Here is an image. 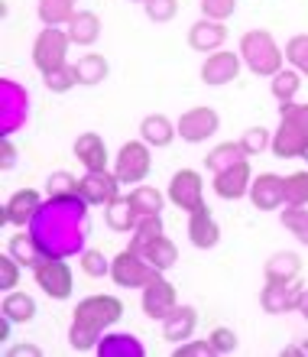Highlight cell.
Returning <instances> with one entry per match:
<instances>
[{"instance_id":"cell-1","label":"cell","mask_w":308,"mask_h":357,"mask_svg":"<svg viewBox=\"0 0 308 357\" xmlns=\"http://www.w3.org/2000/svg\"><path fill=\"white\" fill-rule=\"evenodd\" d=\"M88 202L82 195H59L46 198L39 211L29 221V234L36 247L46 257H75L84 254V241H88Z\"/></svg>"},{"instance_id":"cell-2","label":"cell","mask_w":308,"mask_h":357,"mask_svg":"<svg viewBox=\"0 0 308 357\" xmlns=\"http://www.w3.org/2000/svg\"><path fill=\"white\" fill-rule=\"evenodd\" d=\"M240 59L247 62L253 75H276L282 68V59L286 52H279L276 46V39L266 33V29H250V33H243L240 39Z\"/></svg>"},{"instance_id":"cell-3","label":"cell","mask_w":308,"mask_h":357,"mask_svg":"<svg viewBox=\"0 0 308 357\" xmlns=\"http://www.w3.org/2000/svg\"><path fill=\"white\" fill-rule=\"evenodd\" d=\"M29 121V94L13 78H0V137L23 130Z\"/></svg>"},{"instance_id":"cell-4","label":"cell","mask_w":308,"mask_h":357,"mask_svg":"<svg viewBox=\"0 0 308 357\" xmlns=\"http://www.w3.org/2000/svg\"><path fill=\"white\" fill-rule=\"evenodd\" d=\"M33 276H36L39 289L56 302L68 299L72 289H75V276H72V266L66 264V257H43V260L33 266Z\"/></svg>"},{"instance_id":"cell-5","label":"cell","mask_w":308,"mask_h":357,"mask_svg":"<svg viewBox=\"0 0 308 357\" xmlns=\"http://www.w3.org/2000/svg\"><path fill=\"white\" fill-rule=\"evenodd\" d=\"M68 46H72V39H68L66 29L46 26L36 36V43H33V66H36L43 75L52 72V68H62L66 66V56H68Z\"/></svg>"},{"instance_id":"cell-6","label":"cell","mask_w":308,"mask_h":357,"mask_svg":"<svg viewBox=\"0 0 308 357\" xmlns=\"http://www.w3.org/2000/svg\"><path fill=\"white\" fill-rule=\"evenodd\" d=\"M156 276H159V270H153L130 247L121 250V254L111 260V280L117 282V286H123V289H143V286H150Z\"/></svg>"},{"instance_id":"cell-7","label":"cell","mask_w":308,"mask_h":357,"mask_svg":"<svg viewBox=\"0 0 308 357\" xmlns=\"http://www.w3.org/2000/svg\"><path fill=\"white\" fill-rule=\"evenodd\" d=\"M123 315V302L117 296H88L75 305V321L82 325H91V328L104 331L111 328L114 321H121Z\"/></svg>"},{"instance_id":"cell-8","label":"cell","mask_w":308,"mask_h":357,"mask_svg":"<svg viewBox=\"0 0 308 357\" xmlns=\"http://www.w3.org/2000/svg\"><path fill=\"white\" fill-rule=\"evenodd\" d=\"M153 169V156H150V143L143 140H130L123 143L121 153H117V178H121L123 185H133V182H143V178L150 176Z\"/></svg>"},{"instance_id":"cell-9","label":"cell","mask_w":308,"mask_h":357,"mask_svg":"<svg viewBox=\"0 0 308 357\" xmlns=\"http://www.w3.org/2000/svg\"><path fill=\"white\" fill-rule=\"evenodd\" d=\"M117 188H121L117 172L84 169L82 182H78V195H82L88 205H107V202H114V198H117Z\"/></svg>"},{"instance_id":"cell-10","label":"cell","mask_w":308,"mask_h":357,"mask_svg":"<svg viewBox=\"0 0 308 357\" xmlns=\"http://www.w3.org/2000/svg\"><path fill=\"white\" fill-rule=\"evenodd\" d=\"M169 198H172L176 208H182V211H195L198 205H205L201 176H198L195 169H178L176 176L169 178Z\"/></svg>"},{"instance_id":"cell-11","label":"cell","mask_w":308,"mask_h":357,"mask_svg":"<svg viewBox=\"0 0 308 357\" xmlns=\"http://www.w3.org/2000/svg\"><path fill=\"white\" fill-rule=\"evenodd\" d=\"M176 127H178V137L185 143H201L208 137H215L221 121H217V111H211V107H192V111H185L178 117Z\"/></svg>"},{"instance_id":"cell-12","label":"cell","mask_w":308,"mask_h":357,"mask_svg":"<svg viewBox=\"0 0 308 357\" xmlns=\"http://www.w3.org/2000/svg\"><path fill=\"white\" fill-rule=\"evenodd\" d=\"M140 305H143V315H146V319L162 321L169 312L178 305V302H176V286H172L169 280H162V276H156L150 286H143Z\"/></svg>"},{"instance_id":"cell-13","label":"cell","mask_w":308,"mask_h":357,"mask_svg":"<svg viewBox=\"0 0 308 357\" xmlns=\"http://www.w3.org/2000/svg\"><path fill=\"white\" fill-rule=\"evenodd\" d=\"M43 205V195H39L36 188H20L13 195L7 198V205L0 211V225H17V227H29L33 215L39 211Z\"/></svg>"},{"instance_id":"cell-14","label":"cell","mask_w":308,"mask_h":357,"mask_svg":"<svg viewBox=\"0 0 308 357\" xmlns=\"http://www.w3.org/2000/svg\"><path fill=\"white\" fill-rule=\"evenodd\" d=\"M302 292H305V286H299V282H266L260 292V305L270 315H282V312L299 309Z\"/></svg>"},{"instance_id":"cell-15","label":"cell","mask_w":308,"mask_h":357,"mask_svg":"<svg viewBox=\"0 0 308 357\" xmlns=\"http://www.w3.org/2000/svg\"><path fill=\"white\" fill-rule=\"evenodd\" d=\"M215 192L224 202H237V198H243V195H250V185H253V176H250V162L243 160V162H237V166H231V169H221V172H215Z\"/></svg>"},{"instance_id":"cell-16","label":"cell","mask_w":308,"mask_h":357,"mask_svg":"<svg viewBox=\"0 0 308 357\" xmlns=\"http://www.w3.org/2000/svg\"><path fill=\"white\" fill-rule=\"evenodd\" d=\"M188 241H192L198 250H211V247L221 241V227H217V221L208 205H198L195 211H188Z\"/></svg>"},{"instance_id":"cell-17","label":"cell","mask_w":308,"mask_h":357,"mask_svg":"<svg viewBox=\"0 0 308 357\" xmlns=\"http://www.w3.org/2000/svg\"><path fill=\"white\" fill-rule=\"evenodd\" d=\"M237 75H240V56L237 52H211L208 62L201 66V82L211 88L231 85Z\"/></svg>"},{"instance_id":"cell-18","label":"cell","mask_w":308,"mask_h":357,"mask_svg":"<svg viewBox=\"0 0 308 357\" xmlns=\"http://www.w3.org/2000/svg\"><path fill=\"white\" fill-rule=\"evenodd\" d=\"M224 39H227L224 20H208V17H201L195 26L188 29V46L195 49V52H217V49L224 46Z\"/></svg>"},{"instance_id":"cell-19","label":"cell","mask_w":308,"mask_h":357,"mask_svg":"<svg viewBox=\"0 0 308 357\" xmlns=\"http://www.w3.org/2000/svg\"><path fill=\"white\" fill-rule=\"evenodd\" d=\"M250 202H253V208H260V211H276L279 205H286L282 178L276 176V172H260L250 185Z\"/></svg>"},{"instance_id":"cell-20","label":"cell","mask_w":308,"mask_h":357,"mask_svg":"<svg viewBox=\"0 0 308 357\" xmlns=\"http://www.w3.org/2000/svg\"><path fill=\"white\" fill-rule=\"evenodd\" d=\"M130 250H137V254H140L143 260H146L153 270H159V273L172 270V266H176V260H178L176 244H172L166 234L153 237V241H146V244H130Z\"/></svg>"},{"instance_id":"cell-21","label":"cell","mask_w":308,"mask_h":357,"mask_svg":"<svg viewBox=\"0 0 308 357\" xmlns=\"http://www.w3.org/2000/svg\"><path fill=\"white\" fill-rule=\"evenodd\" d=\"M195 325H198L195 309H192V305H176V309L162 319V338L172 341V344H182V341L192 338Z\"/></svg>"},{"instance_id":"cell-22","label":"cell","mask_w":308,"mask_h":357,"mask_svg":"<svg viewBox=\"0 0 308 357\" xmlns=\"http://www.w3.org/2000/svg\"><path fill=\"white\" fill-rule=\"evenodd\" d=\"M279 160H295L308 153V140L302 137V130L289 121H279V130L272 133V146H270Z\"/></svg>"},{"instance_id":"cell-23","label":"cell","mask_w":308,"mask_h":357,"mask_svg":"<svg viewBox=\"0 0 308 357\" xmlns=\"http://www.w3.org/2000/svg\"><path fill=\"white\" fill-rule=\"evenodd\" d=\"M66 33L75 46H91V43H98V36H101V20H98V13H91V10H78L75 17L66 23Z\"/></svg>"},{"instance_id":"cell-24","label":"cell","mask_w":308,"mask_h":357,"mask_svg":"<svg viewBox=\"0 0 308 357\" xmlns=\"http://www.w3.org/2000/svg\"><path fill=\"white\" fill-rule=\"evenodd\" d=\"M176 133H178V127L169 121L166 114H146L140 121V137L150 146H169V143L176 140Z\"/></svg>"},{"instance_id":"cell-25","label":"cell","mask_w":308,"mask_h":357,"mask_svg":"<svg viewBox=\"0 0 308 357\" xmlns=\"http://www.w3.org/2000/svg\"><path fill=\"white\" fill-rule=\"evenodd\" d=\"M75 156L84 169H107V146L98 133H78Z\"/></svg>"},{"instance_id":"cell-26","label":"cell","mask_w":308,"mask_h":357,"mask_svg":"<svg viewBox=\"0 0 308 357\" xmlns=\"http://www.w3.org/2000/svg\"><path fill=\"white\" fill-rule=\"evenodd\" d=\"M263 273H266V282H295V276L302 273V260L292 250H279L266 260Z\"/></svg>"},{"instance_id":"cell-27","label":"cell","mask_w":308,"mask_h":357,"mask_svg":"<svg viewBox=\"0 0 308 357\" xmlns=\"http://www.w3.org/2000/svg\"><path fill=\"white\" fill-rule=\"evenodd\" d=\"M104 221H107V227L111 231H117V234H127V231H133L137 227V208L130 205V198L127 195H117L114 202H107V208H104Z\"/></svg>"},{"instance_id":"cell-28","label":"cell","mask_w":308,"mask_h":357,"mask_svg":"<svg viewBox=\"0 0 308 357\" xmlns=\"http://www.w3.org/2000/svg\"><path fill=\"white\" fill-rule=\"evenodd\" d=\"M0 312L7 315V319H13V325H26V321H33V315H36V299L29 296V292H3V302H0Z\"/></svg>"},{"instance_id":"cell-29","label":"cell","mask_w":308,"mask_h":357,"mask_svg":"<svg viewBox=\"0 0 308 357\" xmlns=\"http://www.w3.org/2000/svg\"><path fill=\"white\" fill-rule=\"evenodd\" d=\"M98 354L101 357H143L146 348L133 335H104L101 344H98Z\"/></svg>"},{"instance_id":"cell-30","label":"cell","mask_w":308,"mask_h":357,"mask_svg":"<svg viewBox=\"0 0 308 357\" xmlns=\"http://www.w3.org/2000/svg\"><path fill=\"white\" fill-rule=\"evenodd\" d=\"M75 72H78V85H101L104 78H107V72H111V66H107V59L101 56V52H88V56H82L75 62Z\"/></svg>"},{"instance_id":"cell-31","label":"cell","mask_w":308,"mask_h":357,"mask_svg":"<svg viewBox=\"0 0 308 357\" xmlns=\"http://www.w3.org/2000/svg\"><path fill=\"white\" fill-rule=\"evenodd\" d=\"M7 254L13 257V260H17L20 266H29V270H33V266L39 264V260H43V250H39L36 247V241H33V234H13L10 237V244H7Z\"/></svg>"},{"instance_id":"cell-32","label":"cell","mask_w":308,"mask_h":357,"mask_svg":"<svg viewBox=\"0 0 308 357\" xmlns=\"http://www.w3.org/2000/svg\"><path fill=\"white\" fill-rule=\"evenodd\" d=\"M78 0H39V20L46 23V26H62V23H68V20L78 13Z\"/></svg>"},{"instance_id":"cell-33","label":"cell","mask_w":308,"mask_h":357,"mask_svg":"<svg viewBox=\"0 0 308 357\" xmlns=\"http://www.w3.org/2000/svg\"><path fill=\"white\" fill-rule=\"evenodd\" d=\"M130 205L137 208V218H150V215H162V192L159 188H153V185H137L130 192Z\"/></svg>"},{"instance_id":"cell-34","label":"cell","mask_w":308,"mask_h":357,"mask_svg":"<svg viewBox=\"0 0 308 357\" xmlns=\"http://www.w3.org/2000/svg\"><path fill=\"white\" fill-rule=\"evenodd\" d=\"M247 160V150L240 146V140L237 143H221V146H215V150L208 153L205 166L211 172H221V169H231V166H237V162Z\"/></svg>"},{"instance_id":"cell-35","label":"cell","mask_w":308,"mask_h":357,"mask_svg":"<svg viewBox=\"0 0 308 357\" xmlns=\"http://www.w3.org/2000/svg\"><path fill=\"white\" fill-rule=\"evenodd\" d=\"M299 85H302V72H295V68H279L270 82V91L279 104H289L292 98H295V91H299Z\"/></svg>"},{"instance_id":"cell-36","label":"cell","mask_w":308,"mask_h":357,"mask_svg":"<svg viewBox=\"0 0 308 357\" xmlns=\"http://www.w3.org/2000/svg\"><path fill=\"white\" fill-rule=\"evenodd\" d=\"M282 225L289 234H295V241L308 247V208L305 205H286L282 208Z\"/></svg>"},{"instance_id":"cell-37","label":"cell","mask_w":308,"mask_h":357,"mask_svg":"<svg viewBox=\"0 0 308 357\" xmlns=\"http://www.w3.org/2000/svg\"><path fill=\"white\" fill-rule=\"evenodd\" d=\"M104 338V331L91 328V325H82V321L72 319V328H68V341H72V348L75 351H91L98 348Z\"/></svg>"},{"instance_id":"cell-38","label":"cell","mask_w":308,"mask_h":357,"mask_svg":"<svg viewBox=\"0 0 308 357\" xmlns=\"http://www.w3.org/2000/svg\"><path fill=\"white\" fill-rule=\"evenodd\" d=\"M286 205H308V172H292L282 178Z\"/></svg>"},{"instance_id":"cell-39","label":"cell","mask_w":308,"mask_h":357,"mask_svg":"<svg viewBox=\"0 0 308 357\" xmlns=\"http://www.w3.org/2000/svg\"><path fill=\"white\" fill-rule=\"evenodd\" d=\"M43 82H46V88L49 91H56V94H66V91H72V88L78 85V72H75V66H62V68H52V72H46L43 75Z\"/></svg>"},{"instance_id":"cell-40","label":"cell","mask_w":308,"mask_h":357,"mask_svg":"<svg viewBox=\"0 0 308 357\" xmlns=\"http://www.w3.org/2000/svg\"><path fill=\"white\" fill-rule=\"evenodd\" d=\"M78 182L82 178H75L72 172L59 169L52 172V176L46 178V198H59V195H78Z\"/></svg>"},{"instance_id":"cell-41","label":"cell","mask_w":308,"mask_h":357,"mask_svg":"<svg viewBox=\"0 0 308 357\" xmlns=\"http://www.w3.org/2000/svg\"><path fill=\"white\" fill-rule=\"evenodd\" d=\"M240 146L247 150V156H260V153H266L272 146V137L266 127H250V130H243Z\"/></svg>"},{"instance_id":"cell-42","label":"cell","mask_w":308,"mask_h":357,"mask_svg":"<svg viewBox=\"0 0 308 357\" xmlns=\"http://www.w3.org/2000/svg\"><path fill=\"white\" fill-rule=\"evenodd\" d=\"M282 52H286V59L292 62V68L308 78V36H292Z\"/></svg>"},{"instance_id":"cell-43","label":"cell","mask_w":308,"mask_h":357,"mask_svg":"<svg viewBox=\"0 0 308 357\" xmlns=\"http://www.w3.org/2000/svg\"><path fill=\"white\" fill-rule=\"evenodd\" d=\"M153 237H162V218L159 215H150V218H140V221H137L130 244H146Z\"/></svg>"},{"instance_id":"cell-44","label":"cell","mask_w":308,"mask_h":357,"mask_svg":"<svg viewBox=\"0 0 308 357\" xmlns=\"http://www.w3.org/2000/svg\"><path fill=\"white\" fill-rule=\"evenodd\" d=\"M279 117L282 121H289V123H295L302 130V137L308 140V104H279Z\"/></svg>"},{"instance_id":"cell-45","label":"cell","mask_w":308,"mask_h":357,"mask_svg":"<svg viewBox=\"0 0 308 357\" xmlns=\"http://www.w3.org/2000/svg\"><path fill=\"white\" fill-rule=\"evenodd\" d=\"M178 13V0H146V17L153 23H169Z\"/></svg>"},{"instance_id":"cell-46","label":"cell","mask_w":308,"mask_h":357,"mask_svg":"<svg viewBox=\"0 0 308 357\" xmlns=\"http://www.w3.org/2000/svg\"><path fill=\"white\" fill-rule=\"evenodd\" d=\"M82 266L88 276H111V260L101 250H84L82 254Z\"/></svg>"},{"instance_id":"cell-47","label":"cell","mask_w":308,"mask_h":357,"mask_svg":"<svg viewBox=\"0 0 308 357\" xmlns=\"http://www.w3.org/2000/svg\"><path fill=\"white\" fill-rule=\"evenodd\" d=\"M20 270H23V266H20L10 254L0 257V289H3V292L13 289V286L20 282Z\"/></svg>"},{"instance_id":"cell-48","label":"cell","mask_w":308,"mask_h":357,"mask_svg":"<svg viewBox=\"0 0 308 357\" xmlns=\"http://www.w3.org/2000/svg\"><path fill=\"white\" fill-rule=\"evenodd\" d=\"M208 341H211V351H215V354H233V351H237V335H233L231 328H215Z\"/></svg>"},{"instance_id":"cell-49","label":"cell","mask_w":308,"mask_h":357,"mask_svg":"<svg viewBox=\"0 0 308 357\" xmlns=\"http://www.w3.org/2000/svg\"><path fill=\"white\" fill-rule=\"evenodd\" d=\"M237 7V0H201V17L208 20H227Z\"/></svg>"},{"instance_id":"cell-50","label":"cell","mask_w":308,"mask_h":357,"mask_svg":"<svg viewBox=\"0 0 308 357\" xmlns=\"http://www.w3.org/2000/svg\"><path fill=\"white\" fill-rule=\"evenodd\" d=\"M205 354H215L211 341H182L176 348V357H205Z\"/></svg>"},{"instance_id":"cell-51","label":"cell","mask_w":308,"mask_h":357,"mask_svg":"<svg viewBox=\"0 0 308 357\" xmlns=\"http://www.w3.org/2000/svg\"><path fill=\"white\" fill-rule=\"evenodd\" d=\"M13 162H17V146L10 143V137H0V166L13 169Z\"/></svg>"},{"instance_id":"cell-52","label":"cell","mask_w":308,"mask_h":357,"mask_svg":"<svg viewBox=\"0 0 308 357\" xmlns=\"http://www.w3.org/2000/svg\"><path fill=\"white\" fill-rule=\"evenodd\" d=\"M7 354H10V357H26V354H29V357H39L43 351H39L36 344H17V348H10Z\"/></svg>"},{"instance_id":"cell-53","label":"cell","mask_w":308,"mask_h":357,"mask_svg":"<svg viewBox=\"0 0 308 357\" xmlns=\"http://www.w3.org/2000/svg\"><path fill=\"white\" fill-rule=\"evenodd\" d=\"M10 325H13V319H7V315L0 312V341L10 338Z\"/></svg>"},{"instance_id":"cell-54","label":"cell","mask_w":308,"mask_h":357,"mask_svg":"<svg viewBox=\"0 0 308 357\" xmlns=\"http://www.w3.org/2000/svg\"><path fill=\"white\" fill-rule=\"evenodd\" d=\"M299 312H302V315H305V319H308V289L302 292V299H299Z\"/></svg>"},{"instance_id":"cell-55","label":"cell","mask_w":308,"mask_h":357,"mask_svg":"<svg viewBox=\"0 0 308 357\" xmlns=\"http://www.w3.org/2000/svg\"><path fill=\"white\" fill-rule=\"evenodd\" d=\"M302 354H308V341H305V344H302Z\"/></svg>"},{"instance_id":"cell-56","label":"cell","mask_w":308,"mask_h":357,"mask_svg":"<svg viewBox=\"0 0 308 357\" xmlns=\"http://www.w3.org/2000/svg\"><path fill=\"white\" fill-rule=\"evenodd\" d=\"M133 3H146V0H133Z\"/></svg>"}]
</instances>
